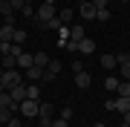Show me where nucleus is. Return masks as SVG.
Segmentation results:
<instances>
[{
	"instance_id": "40",
	"label": "nucleus",
	"mask_w": 130,
	"mask_h": 127,
	"mask_svg": "<svg viewBox=\"0 0 130 127\" xmlns=\"http://www.w3.org/2000/svg\"><path fill=\"white\" fill-rule=\"evenodd\" d=\"M121 3H127V0H121Z\"/></svg>"
},
{
	"instance_id": "30",
	"label": "nucleus",
	"mask_w": 130,
	"mask_h": 127,
	"mask_svg": "<svg viewBox=\"0 0 130 127\" xmlns=\"http://www.w3.org/2000/svg\"><path fill=\"white\" fill-rule=\"evenodd\" d=\"M49 127H70V121H67V118H55Z\"/></svg>"
},
{
	"instance_id": "15",
	"label": "nucleus",
	"mask_w": 130,
	"mask_h": 127,
	"mask_svg": "<svg viewBox=\"0 0 130 127\" xmlns=\"http://www.w3.org/2000/svg\"><path fill=\"white\" fill-rule=\"evenodd\" d=\"M87 35H84V26L81 23H75V26H70V41H84Z\"/></svg>"
},
{
	"instance_id": "27",
	"label": "nucleus",
	"mask_w": 130,
	"mask_h": 127,
	"mask_svg": "<svg viewBox=\"0 0 130 127\" xmlns=\"http://www.w3.org/2000/svg\"><path fill=\"white\" fill-rule=\"evenodd\" d=\"M20 12H23V17H35V9H32V3H23V9H20Z\"/></svg>"
},
{
	"instance_id": "9",
	"label": "nucleus",
	"mask_w": 130,
	"mask_h": 127,
	"mask_svg": "<svg viewBox=\"0 0 130 127\" xmlns=\"http://www.w3.org/2000/svg\"><path fill=\"white\" fill-rule=\"evenodd\" d=\"M113 113H121V116L130 113V98H121V95H119V98L113 101Z\"/></svg>"
},
{
	"instance_id": "8",
	"label": "nucleus",
	"mask_w": 130,
	"mask_h": 127,
	"mask_svg": "<svg viewBox=\"0 0 130 127\" xmlns=\"http://www.w3.org/2000/svg\"><path fill=\"white\" fill-rule=\"evenodd\" d=\"M0 14H3V20H6V23H14V9H12V3H9V0H3V3H0Z\"/></svg>"
},
{
	"instance_id": "11",
	"label": "nucleus",
	"mask_w": 130,
	"mask_h": 127,
	"mask_svg": "<svg viewBox=\"0 0 130 127\" xmlns=\"http://www.w3.org/2000/svg\"><path fill=\"white\" fill-rule=\"evenodd\" d=\"M12 38H14V23H3L0 26V41L12 43Z\"/></svg>"
},
{
	"instance_id": "22",
	"label": "nucleus",
	"mask_w": 130,
	"mask_h": 127,
	"mask_svg": "<svg viewBox=\"0 0 130 127\" xmlns=\"http://www.w3.org/2000/svg\"><path fill=\"white\" fill-rule=\"evenodd\" d=\"M26 98H32V101H38V98H41V87H26Z\"/></svg>"
},
{
	"instance_id": "31",
	"label": "nucleus",
	"mask_w": 130,
	"mask_h": 127,
	"mask_svg": "<svg viewBox=\"0 0 130 127\" xmlns=\"http://www.w3.org/2000/svg\"><path fill=\"white\" fill-rule=\"evenodd\" d=\"M6 127H20V118H14V116H12L9 121H6Z\"/></svg>"
},
{
	"instance_id": "1",
	"label": "nucleus",
	"mask_w": 130,
	"mask_h": 127,
	"mask_svg": "<svg viewBox=\"0 0 130 127\" xmlns=\"http://www.w3.org/2000/svg\"><path fill=\"white\" fill-rule=\"evenodd\" d=\"M55 14H58V12H55V3H43L41 9L35 12V17H38V26H41V29H46V23H49L52 17H55Z\"/></svg>"
},
{
	"instance_id": "28",
	"label": "nucleus",
	"mask_w": 130,
	"mask_h": 127,
	"mask_svg": "<svg viewBox=\"0 0 130 127\" xmlns=\"http://www.w3.org/2000/svg\"><path fill=\"white\" fill-rule=\"evenodd\" d=\"M61 26H64V23H61V17H58V14H55V17L46 23V29H61Z\"/></svg>"
},
{
	"instance_id": "3",
	"label": "nucleus",
	"mask_w": 130,
	"mask_h": 127,
	"mask_svg": "<svg viewBox=\"0 0 130 127\" xmlns=\"http://www.w3.org/2000/svg\"><path fill=\"white\" fill-rule=\"evenodd\" d=\"M38 121H41V127H49L52 121H55V107L46 101V104H41V110H38Z\"/></svg>"
},
{
	"instance_id": "12",
	"label": "nucleus",
	"mask_w": 130,
	"mask_h": 127,
	"mask_svg": "<svg viewBox=\"0 0 130 127\" xmlns=\"http://www.w3.org/2000/svg\"><path fill=\"white\" fill-rule=\"evenodd\" d=\"M90 84H93V78H90V72H75V87L87 89Z\"/></svg>"
},
{
	"instance_id": "38",
	"label": "nucleus",
	"mask_w": 130,
	"mask_h": 127,
	"mask_svg": "<svg viewBox=\"0 0 130 127\" xmlns=\"http://www.w3.org/2000/svg\"><path fill=\"white\" fill-rule=\"evenodd\" d=\"M0 75H3V66H0Z\"/></svg>"
},
{
	"instance_id": "7",
	"label": "nucleus",
	"mask_w": 130,
	"mask_h": 127,
	"mask_svg": "<svg viewBox=\"0 0 130 127\" xmlns=\"http://www.w3.org/2000/svg\"><path fill=\"white\" fill-rule=\"evenodd\" d=\"M116 64L121 66V75L130 81V52H121V55H116Z\"/></svg>"
},
{
	"instance_id": "36",
	"label": "nucleus",
	"mask_w": 130,
	"mask_h": 127,
	"mask_svg": "<svg viewBox=\"0 0 130 127\" xmlns=\"http://www.w3.org/2000/svg\"><path fill=\"white\" fill-rule=\"evenodd\" d=\"M43 3H55V0H43Z\"/></svg>"
},
{
	"instance_id": "35",
	"label": "nucleus",
	"mask_w": 130,
	"mask_h": 127,
	"mask_svg": "<svg viewBox=\"0 0 130 127\" xmlns=\"http://www.w3.org/2000/svg\"><path fill=\"white\" fill-rule=\"evenodd\" d=\"M78 3H93V0H78Z\"/></svg>"
},
{
	"instance_id": "5",
	"label": "nucleus",
	"mask_w": 130,
	"mask_h": 127,
	"mask_svg": "<svg viewBox=\"0 0 130 127\" xmlns=\"http://www.w3.org/2000/svg\"><path fill=\"white\" fill-rule=\"evenodd\" d=\"M61 61H55V58H49V64H46V69H43V78L41 81H52V78H58L61 75Z\"/></svg>"
},
{
	"instance_id": "10",
	"label": "nucleus",
	"mask_w": 130,
	"mask_h": 127,
	"mask_svg": "<svg viewBox=\"0 0 130 127\" xmlns=\"http://www.w3.org/2000/svg\"><path fill=\"white\" fill-rule=\"evenodd\" d=\"M9 95H12V101H14V104H20V101L26 98V87H23V84L12 87V89H9Z\"/></svg>"
},
{
	"instance_id": "34",
	"label": "nucleus",
	"mask_w": 130,
	"mask_h": 127,
	"mask_svg": "<svg viewBox=\"0 0 130 127\" xmlns=\"http://www.w3.org/2000/svg\"><path fill=\"white\" fill-rule=\"evenodd\" d=\"M121 127H130V121H121Z\"/></svg>"
},
{
	"instance_id": "41",
	"label": "nucleus",
	"mask_w": 130,
	"mask_h": 127,
	"mask_svg": "<svg viewBox=\"0 0 130 127\" xmlns=\"http://www.w3.org/2000/svg\"><path fill=\"white\" fill-rule=\"evenodd\" d=\"M0 3H3V0H0Z\"/></svg>"
},
{
	"instance_id": "4",
	"label": "nucleus",
	"mask_w": 130,
	"mask_h": 127,
	"mask_svg": "<svg viewBox=\"0 0 130 127\" xmlns=\"http://www.w3.org/2000/svg\"><path fill=\"white\" fill-rule=\"evenodd\" d=\"M18 110H20V113H23L26 118H29V116H38V110H41V101H32V98H23V101L18 104Z\"/></svg>"
},
{
	"instance_id": "13",
	"label": "nucleus",
	"mask_w": 130,
	"mask_h": 127,
	"mask_svg": "<svg viewBox=\"0 0 130 127\" xmlns=\"http://www.w3.org/2000/svg\"><path fill=\"white\" fill-rule=\"evenodd\" d=\"M93 49H95V41H90V38L78 41V52L81 55H93Z\"/></svg>"
},
{
	"instance_id": "29",
	"label": "nucleus",
	"mask_w": 130,
	"mask_h": 127,
	"mask_svg": "<svg viewBox=\"0 0 130 127\" xmlns=\"http://www.w3.org/2000/svg\"><path fill=\"white\" fill-rule=\"evenodd\" d=\"M70 69H72V72H84V64H81V61H70Z\"/></svg>"
},
{
	"instance_id": "37",
	"label": "nucleus",
	"mask_w": 130,
	"mask_h": 127,
	"mask_svg": "<svg viewBox=\"0 0 130 127\" xmlns=\"http://www.w3.org/2000/svg\"><path fill=\"white\" fill-rule=\"evenodd\" d=\"M23 3H35V0H23Z\"/></svg>"
},
{
	"instance_id": "14",
	"label": "nucleus",
	"mask_w": 130,
	"mask_h": 127,
	"mask_svg": "<svg viewBox=\"0 0 130 127\" xmlns=\"http://www.w3.org/2000/svg\"><path fill=\"white\" fill-rule=\"evenodd\" d=\"M26 78H29V81L35 84V81H41V78H43V69H41V66H35V64H32V66L26 69Z\"/></svg>"
},
{
	"instance_id": "17",
	"label": "nucleus",
	"mask_w": 130,
	"mask_h": 127,
	"mask_svg": "<svg viewBox=\"0 0 130 127\" xmlns=\"http://www.w3.org/2000/svg\"><path fill=\"white\" fill-rule=\"evenodd\" d=\"M32 64H35V58L29 55V52H20V55H18V66H23V69H29Z\"/></svg>"
},
{
	"instance_id": "39",
	"label": "nucleus",
	"mask_w": 130,
	"mask_h": 127,
	"mask_svg": "<svg viewBox=\"0 0 130 127\" xmlns=\"http://www.w3.org/2000/svg\"><path fill=\"white\" fill-rule=\"evenodd\" d=\"M0 93H3V87H0Z\"/></svg>"
},
{
	"instance_id": "24",
	"label": "nucleus",
	"mask_w": 130,
	"mask_h": 127,
	"mask_svg": "<svg viewBox=\"0 0 130 127\" xmlns=\"http://www.w3.org/2000/svg\"><path fill=\"white\" fill-rule=\"evenodd\" d=\"M9 118H12V110H9V107H0V121L6 124V121H9Z\"/></svg>"
},
{
	"instance_id": "32",
	"label": "nucleus",
	"mask_w": 130,
	"mask_h": 127,
	"mask_svg": "<svg viewBox=\"0 0 130 127\" xmlns=\"http://www.w3.org/2000/svg\"><path fill=\"white\" fill-rule=\"evenodd\" d=\"M93 6L95 9H107V0H93Z\"/></svg>"
},
{
	"instance_id": "2",
	"label": "nucleus",
	"mask_w": 130,
	"mask_h": 127,
	"mask_svg": "<svg viewBox=\"0 0 130 127\" xmlns=\"http://www.w3.org/2000/svg\"><path fill=\"white\" fill-rule=\"evenodd\" d=\"M18 84H23V81H20V72H18V69H3V75H0V87H3V89H12V87H18Z\"/></svg>"
},
{
	"instance_id": "20",
	"label": "nucleus",
	"mask_w": 130,
	"mask_h": 127,
	"mask_svg": "<svg viewBox=\"0 0 130 127\" xmlns=\"http://www.w3.org/2000/svg\"><path fill=\"white\" fill-rule=\"evenodd\" d=\"M101 66H104L107 72H110V69H116V55H101Z\"/></svg>"
},
{
	"instance_id": "21",
	"label": "nucleus",
	"mask_w": 130,
	"mask_h": 127,
	"mask_svg": "<svg viewBox=\"0 0 130 127\" xmlns=\"http://www.w3.org/2000/svg\"><path fill=\"white\" fill-rule=\"evenodd\" d=\"M58 17H61V23H64V26H67V23H70V20L75 17V12L70 9V6H67V9H64V12H58Z\"/></svg>"
},
{
	"instance_id": "16",
	"label": "nucleus",
	"mask_w": 130,
	"mask_h": 127,
	"mask_svg": "<svg viewBox=\"0 0 130 127\" xmlns=\"http://www.w3.org/2000/svg\"><path fill=\"white\" fill-rule=\"evenodd\" d=\"M0 66H3V69H14V66H18V58L14 55H0Z\"/></svg>"
},
{
	"instance_id": "25",
	"label": "nucleus",
	"mask_w": 130,
	"mask_h": 127,
	"mask_svg": "<svg viewBox=\"0 0 130 127\" xmlns=\"http://www.w3.org/2000/svg\"><path fill=\"white\" fill-rule=\"evenodd\" d=\"M104 87H107V89H113V93H116V87H119V78H113V75H110V78L104 81Z\"/></svg>"
},
{
	"instance_id": "6",
	"label": "nucleus",
	"mask_w": 130,
	"mask_h": 127,
	"mask_svg": "<svg viewBox=\"0 0 130 127\" xmlns=\"http://www.w3.org/2000/svg\"><path fill=\"white\" fill-rule=\"evenodd\" d=\"M78 14H81L84 20H95V14H98V9H95L93 3H78Z\"/></svg>"
},
{
	"instance_id": "18",
	"label": "nucleus",
	"mask_w": 130,
	"mask_h": 127,
	"mask_svg": "<svg viewBox=\"0 0 130 127\" xmlns=\"http://www.w3.org/2000/svg\"><path fill=\"white\" fill-rule=\"evenodd\" d=\"M116 95H121V98H130V81H119Z\"/></svg>"
},
{
	"instance_id": "26",
	"label": "nucleus",
	"mask_w": 130,
	"mask_h": 127,
	"mask_svg": "<svg viewBox=\"0 0 130 127\" xmlns=\"http://www.w3.org/2000/svg\"><path fill=\"white\" fill-rule=\"evenodd\" d=\"M113 14H110V9H98V14H95V20H110Z\"/></svg>"
},
{
	"instance_id": "23",
	"label": "nucleus",
	"mask_w": 130,
	"mask_h": 127,
	"mask_svg": "<svg viewBox=\"0 0 130 127\" xmlns=\"http://www.w3.org/2000/svg\"><path fill=\"white\" fill-rule=\"evenodd\" d=\"M23 41H26V32H23V29H14V38H12V43L23 46Z\"/></svg>"
},
{
	"instance_id": "33",
	"label": "nucleus",
	"mask_w": 130,
	"mask_h": 127,
	"mask_svg": "<svg viewBox=\"0 0 130 127\" xmlns=\"http://www.w3.org/2000/svg\"><path fill=\"white\" fill-rule=\"evenodd\" d=\"M93 127H107V124H104V121H98V124H93Z\"/></svg>"
},
{
	"instance_id": "42",
	"label": "nucleus",
	"mask_w": 130,
	"mask_h": 127,
	"mask_svg": "<svg viewBox=\"0 0 130 127\" xmlns=\"http://www.w3.org/2000/svg\"><path fill=\"white\" fill-rule=\"evenodd\" d=\"M0 43H3V41H0Z\"/></svg>"
},
{
	"instance_id": "19",
	"label": "nucleus",
	"mask_w": 130,
	"mask_h": 127,
	"mask_svg": "<svg viewBox=\"0 0 130 127\" xmlns=\"http://www.w3.org/2000/svg\"><path fill=\"white\" fill-rule=\"evenodd\" d=\"M35 66H41V69H46V64H49V58H46V52H35Z\"/></svg>"
}]
</instances>
